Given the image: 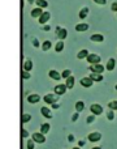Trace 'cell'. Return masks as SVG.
<instances>
[{"label": "cell", "mask_w": 117, "mask_h": 149, "mask_svg": "<svg viewBox=\"0 0 117 149\" xmlns=\"http://www.w3.org/2000/svg\"><path fill=\"white\" fill-rule=\"evenodd\" d=\"M28 149H34V140H29L28 141Z\"/></svg>", "instance_id": "32"}, {"label": "cell", "mask_w": 117, "mask_h": 149, "mask_svg": "<svg viewBox=\"0 0 117 149\" xmlns=\"http://www.w3.org/2000/svg\"><path fill=\"white\" fill-rule=\"evenodd\" d=\"M50 17H51V16H50L48 12H43V15L39 17V22H41V24H46L47 21L50 20Z\"/></svg>", "instance_id": "14"}, {"label": "cell", "mask_w": 117, "mask_h": 149, "mask_svg": "<svg viewBox=\"0 0 117 149\" xmlns=\"http://www.w3.org/2000/svg\"><path fill=\"white\" fill-rule=\"evenodd\" d=\"M116 90H117V85H116Z\"/></svg>", "instance_id": "46"}, {"label": "cell", "mask_w": 117, "mask_h": 149, "mask_svg": "<svg viewBox=\"0 0 117 149\" xmlns=\"http://www.w3.org/2000/svg\"><path fill=\"white\" fill-rule=\"evenodd\" d=\"M77 119H78V113H76V114H74V115H73V118H72V120H73V122H76Z\"/></svg>", "instance_id": "38"}, {"label": "cell", "mask_w": 117, "mask_h": 149, "mask_svg": "<svg viewBox=\"0 0 117 149\" xmlns=\"http://www.w3.org/2000/svg\"><path fill=\"white\" fill-rule=\"evenodd\" d=\"M52 107H54V109H58V105H57V103H54V105H52Z\"/></svg>", "instance_id": "41"}, {"label": "cell", "mask_w": 117, "mask_h": 149, "mask_svg": "<svg viewBox=\"0 0 117 149\" xmlns=\"http://www.w3.org/2000/svg\"><path fill=\"white\" fill-rule=\"evenodd\" d=\"M66 85L65 84H58L55 86V94L56 95H61V94H64V93L66 92Z\"/></svg>", "instance_id": "2"}, {"label": "cell", "mask_w": 117, "mask_h": 149, "mask_svg": "<svg viewBox=\"0 0 117 149\" xmlns=\"http://www.w3.org/2000/svg\"><path fill=\"white\" fill-rule=\"evenodd\" d=\"M100 137H102V135H100L99 132H91V134L87 136V139H89V141L95 143V141H99Z\"/></svg>", "instance_id": "5"}, {"label": "cell", "mask_w": 117, "mask_h": 149, "mask_svg": "<svg viewBox=\"0 0 117 149\" xmlns=\"http://www.w3.org/2000/svg\"><path fill=\"white\" fill-rule=\"evenodd\" d=\"M111 9H112L113 12H117V0H116L115 3H113L112 5H111Z\"/></svg>", "instance_id": "34"}, {"label": "cell", "mask_w": 117, "mask_h": 149, "mask_svg": "<svg viewBox=\"0 0 117 149\" xmlns=\"http://www.w3.org/2000/svg\"><path fill=\"white\" fill-rule=\"evenodd\" d=\"M33 140L35 143H39V144H43L46 141V137H44L43 134H34L33 135Z\"/></svg>", "instance_id": "6"}, {"label": "cell", "mask_w": 117, "mask_h": 149, "mask_svg": "<svg viewBox=\"0 0 117 149\" xmlns=\"http://www.w3.org/2000/svg\"><path fill=\"white\" fill-rule=\"evenodd\" d=\"M73 140H74L73 135H69V141H73Z\"/></svg>", "instance_id": "40"}, {"label": "cell", "mask_w": 117, "mask_h": 149, "mask_svg": "<svg viewBox=\"0 0 117 149\" xmlns=\"http://www.w3.org/2000/svg\"><path fill=\"white\" fill-rule=\"evenodd\" d=\"M87 62H89L90 64H99L100 56L98 54H90L89 56H87Z\"/></svg>", "instance_id": "1"}, {"label": "cell", "mask_w": 117, "mask_h": 149, "mask_svg": "<svg viewBox=\"0 0 117 149\" xmlns=\"http://www.w3.org/2000/svg\"><path fill=\"white\" fill-rule=\"evenodd\" d=\"M85 109V103L82 102V101H78V102L76 103V110H77V113H79V111H82Z\"/></svg>", "instance_id": "25"}, {"label": "cell", "mask_w": 117, "mask_h": 149, "mask_svg": "<svg viewBox=\"0 0 117 149\" xmlns=\"http://www.w3.org/2000/svg\"><path fill=\"white\" fill-rule=\"evenodd\" d=\"M56 31H57V37H58L60 39H65L66 36H68V30H66V29L56 28Z\"/></svg>", "instance_id": "9"}, {"label": "cell", "mask_w": 117, "mask_h": 149, "mask_svg": "<svg viewBox=\"0 0 117 149\" xmlns=\"http://www.w3.org/2000/svg\"><path fill=\"white\" fill-rule=\"evenodd\" d=\"M87 29H89V25H87V24H85V22H81V24H78V25L76 26V30L77 31H86Z\"/></svg>", "instance_id": "16"}, {"label": "cell", "mask_w": 117, "mask_h": 149, "mask_svg": "<svg viewBox=\"0 0 117 149\" xmlns=\"http://www.w3.org/2000/svg\"><path fill=\"white\" fill-rule=\"evenodd\" d=\"M33 43H34V46H35V47H38V46H39V43H38V41H36V39H34Z\"/></svg>", "instance_id": "39"}, {"label": "cell", "mask_w": 117, "mask_h": 149, "mask_svg": "<svg viewBox=\"0 0 117 149\" xmlns=\"http://www.w3.org/2000/svg\"><path fill=\"white\" fill-rule=\"evenodd\" d=\"M91 149H102V148H99V147H94V148H91Z\"/></svg>", "instance_id": "43"}, {"label": "cell", "mask_w": 117, "mask_h": 149, "mask_svg": "<svg viewBox=\"0 0 117 149\" xmlns=\"http://www.w3.org/2000/svg\"><path fill=\"white\" fill-rule=\"evenodd\" d=\"M94 120H95V115H94V114H92V115H90L89 118L86 119V123H92V122H94Z\"/></svg>", "instance_id": "31"}, {"label": "cell", "mask_w": 117, "mask_h": 149, "mask_svg": "<svg viewBox=\"0 0 117 149\" xmlns=\"http://www.w3.org/2000/svg\"><path fill=\"white\" fill-rule=\"evenodd\" d=\"M50 49H51V42H50V41H44L43 45H42V50H43V51H48Z\"/></svg>", "instance_id": "26"}, {"label": "cell", "mask_w": 117, "mask_h": 149, "mask_svg": "<svg viewBox=\"0 0 117 149\" xmlns=\"http://www.w3.org/2000/svg\"><path fill=\"white\" fill-rule=\"evenodd\" d=\"M22 77H23V79H29V77H30V74H29V71L23 70L22 71Z\"/></svg>", "instance_id": "33"}, {"label": "cell", "mask_w": 117, "mask_h": 149, "mask_svg": "<svg viewBox=\"0 0 117 149\" xmlns=\"http://www.w3.org/2000/svg\"><path fill=\"white\" fill-rule=\"evenodd\" d=\"M92 82L94 81H92L90 77H83V79H81V85L85 88H90L92 85Z\"/></svg>", "instance_id": "8"}, {"label": "cell", "mask_w": 117, "mask_h": 149, "mask_svg": "<svg viewBox=\"0 0 117 149\" xmlns=\"http://www.w3.org/2000/svg\"><path fill=\"white\" fill-rule=\"evenodd\" d=\"M87 13H89V8H87V7L82 8L81 12H79V18H81V20H83V18L87 16Z\"/></svg>", "instance_id": "21"}, {"label": "cell", "mask_w": 117, "mask_h": 149, "mask_svg": "<svg viewBox=\"0 0 117 149\" xmlns=\"http://www.w3.org/2000/svg\"><path fill=\"white\" fill-rule=\"evenodd\" d=\"M90 39H91L92 42H103L104 41V37H103L102 34H92Z\"/></svg>", "instance_id": "15"}, {"label": "cell", "mask_w": 117, "mask_h": 149, "mask_svg": "<svg viewBox=\"0 0 117 149\" xmlns=\"http://www.w3.org/2000/svg\"><path fill=\"white\" fill-rule=\"evenodd\" d=\"M89 51H87V50H81V51L78 52V55H77V56H78V59H83V58H87L89 56Z\"/></svg>", "instance_id": "22"}, {"label": "cell", "mask_w": 117, "mask_h": 149, "mask_svg": "<svg viewBox=\"0 0 117 149\" xmlns=\"http://www.w3.org/2000/svg\"><path fill=\"white\" fill-rule=\"evenodd\" d=\"M42 15H43L42 8H35V9L31 10V17H34V18H39Z\"/></svg>", "instance_id": "11"}, {"label": "cell", "mask_w": 117, "mask_h": 149, "mask_svg": "<svg viewBox=\"0 0 117 149\" xmlns=\"http://www.w3.org/2000/svg\"><path fill=\"white\" fill-rule=\"evenodd\" d=\"M48 131H50V124H48V123H44V124H42V126H41V134L46 135Z\"/></svg>", "instance_id": "20"}, {"label": "cell", "mask_w": 117, "mask_h": 149, "mask_svg": "<svg viewBox=\"0 0 117 149\" xmlns=\"http://www.w3.org/2000/svg\"><path fill=\"white\" fill-rule=\"evenodd\" d=\"M23 68H25V71H30L31 68H33V63H31L30 60L25 62V64H23Z\"/></svg>", "instance_id": "27"}, {"label": "cell", "mask_w": 117, "mask_h": 149, "mask_svg": "<svg viewBox=\"0 0 117 149\" xmlns=\"http://www.w3.org/2000/svg\"><path fill=\"white\" fill-rule=\"evenodd\" d=\"M50 77H51V79H54V80H60L61 79V74L57 72V71H55V70H51L50 71Z\"/></svg>", "instance_id": "17"}, {"label": "cell", "mask_w": 117, "mask_h": 149, "mask_svg": "<svg viewBox=\"0 0 117 149\" xmlns=\"http://www.w3.org/2000/svg\"><path fill=\"white\" fill-rule=\"evenodd\" d=\"M66 86H68V89H72V88L74 86V77L73 76H69L68 79H66Z\"/></svg>", "instance_id": "19"}, {"label": "cell", "mask_w": 117, "mask_h": 149, "mask_svg": "<svg viewBox=\"0 0 117 149\" xmlns=\"http://www.w3.org/2000/svg\"><path fill=\"white\" fill-rule=\"evenodd\" d=\"M69 76H72V74H70V71H69V70H65L63 73H61V77H63V79H68Z\"/></svg>", "instance_id": "30"}, {"label": "cell", "mask_w": 117, "mask_h": 149, "mask_svg": "<svg viewBox=\"0 0 117 149\" xmlns=\"http://www.w3.org/2000/svg\"><path fill=\"white\" fill-rule=\"evenodd\" d=\"M91 113L94 114V115H100V114L103 113V107L99 105V103H94V105H91Z\"/></svg>", "instance_id": "3"}, {"label": "cell", "mask_w": 117, "mask_h": 149, "mask_svg": "<svg viewBox=\"0 0 117 149\" xmlns=\"http://www.w3.org/2000/svg\"><path fill=\"white\" fill-rule=\"evenodd\" d=\"M31 119L30 114H23L22 115V123H26V122H29Z\"/></svg>", "instance_id": "29"}, {"label": "cell", "mask_w": 117, "mask_h": 149, "mask_svg": "<svg viewBox=\"0 0 117 149\" xmlns=\"http://www.w3.org/2000/svg\"><path fill=\"white\" fill-rule=\"evenodd\" d=\"M41 101V97L38 94H31L28 97V102L29 103H38Z\"/></svg>", "instance_id": "10"}, {"label": "cell", "mask_w": 117, "mask_h": 149, "mask_svg": "<svg viewBox=\"0 0 117 149\" xmlns=\"http://www.w3.org/2000/svg\"><path fill=\"white\" fill-rule=\"evenodd\" d=\"M50 29H51V28H50L48 25H46V26H44V30H50Z\"/></svg>", "instance_id": "42"}, {"label": "cell", "mask_w": 117, "mask_h": 149, "mask_svg": "<svg viewBox=\"0 0 117 149\" xmlns=\"http://www.w3.org/2000/svg\"><path fill=\"white\" fill-rule=\"evenodd\" d=\"M90 71L94 73H102L103 71H104V67L100 64H91V67H90Z\"/></svg>", "instance_id": "7"}, {"label": "cell", "mask_w": 117, "mask_h": 149, "mask_svg": "<svg viewBox=\"0 0 117 149\" xmlns=\"http://www.w3.org/2000/svg\"><path fill=\"white\" fill-rule=\"evenodd\" d=\"M35 3L38 4L39 8H47L48 7V3H47L46 0H35Z\"/></svg>", "instance_id": "24"}, {"label": "cell", "mask_w": 117, "mask_h": 149, "mask_svg": "<svg viewBox=\"0 0 117 149\" xmlns=\"http://www.w3.org/2000/svg\"><path fill=\"white\" fill-rule=\"evenodd\" d=\"M73 149H81V148H78V147H76V148H73Z\"/></svg>", "instance_id": "45"}, {"label": "cell", "mask_w": 117, "mask_h": 149, "mask_svg": "<svg viewBox=\"0 0 117 149\" xmlns=\"http://www.w3.org/2000/svg\"><path fill=\"white\" fill-rule=\"evenodd\" d=\"M41 113H42V115L46 116V118H48V119H50V118H52L51 111H50V109H48V107H46V106L41 109Z\"/></svg>", "instance_id": "13"}, {"label": "cell", "mask_w": 117, "mask_h": 149, "mask_svg": "<svg viewBox=\"0 0 117 149\" xmlns=\"http://www.w3.org/2000/svg\"><path fill=\"white\" fill-rule=\"evenodd\" d=\"M108 107H109L111 110H117V101H111V102L108 103Z\"/></svg>", "instance_id": "28"}, {"label": "cell", "mask_w": 117, "mask_h": 149, "mask_svg": "<svg viewBox=\"0 0 117 149\" xmlns=\"http://www.w3.org/2000/svg\"><path fill=\"white\" fill-rule=\"evenodd\" d=\"M107 118L109 119V120H113V118H115V115H113L112 111H109V113H107Z\"/></svg>", "instance_id": "35"}, {"label": "cell", "mask_w": 117, "mask_h": 149, "mask_svg": "<svg viewBox=\"0 0 117 149\" xmlns=\"http://www.w3.org/2000/svg\"><path fill=\"white\" fill-rule=\"evenodd\" d=\"M21 135H22V137H28V136H29L28 131H25V130H22V132H21Z\"/></svg>", "instance_id": "37"}, {"label": "cell", "mask_w": 117, "mask_h": 149, "mask_svg": "<svg viewBox=\"0 0 117 149\" xmlns=\"http://www.w3.org/2000/svg\"><path fill=\"white\" fill-rule=\"evenodd\" d=\"M96 4H100V5H104L105 3H107V0H94Z\"/></svg>", "instance_id": "36"}, {"label": "cell", "mask_w": 117, "mask_h": 149, "mask_svg": "<svg viewBox=\"0 0 117 149\" xmlns=\"http://www.w3.org/2000/svg\"><path fill=\"white\" fill-rule=\"evenodd\" d=\"M57 97L58 95H55V94H47V95H44V102L50 103V105H54V103H56Z\"/></svg>", "instance_id": "4"}, {"label": "cell", "mask_w": 117, "mask_h": 149, "mask_svg": "<svg viewBox=\"0 0 117 149\" xmlns=\"http://www.w3.org/2000/svg\"><path fill=\"white\" fill-rule=\"evenodd\" d=\"M89 77L92 80V81H102V80H103V76L100 73H94V72H92Z\"/></svg>", "instance_id": "18"}, {"label": "cell", "mask_w": 117, "mask_h": 149, "mask_svg": "<svg viewBox=\"0 0 117 149\" xmlns=\"http://www.w3.org/2000/svg\"><path fill=\"white\" fill-rule=\"evenodd\" d=\"M63 50H64V42L63 41L57 42L56 46H55V51H56V52H61Z\"/></svg>", "instance_id": "23"}, {"label": "cell", "mask_w": 117, "mask_h": 149, "mask_svg": "<svg viewBox=\"0 0 117 149\" xmlns=\"http://www.w3.org/2000/svg\"><path fill=\"white\" fill-rule=\"evenodd\" d=\"M28 1H29V3H34V1H35V0H28Z\"/></svg>", "instance_id": "44"}, {"label": "cell", "mask_w": 117, "mask_h": 149, "mask_svg": "<svg viewBox=\"0 0 117 149\" xmlns=\"http://www.w3.org/2000/svg\"><path fill=\"white\" fill-rule=\"evenodd\" d=\"M115 64H116V60L113 59V58H111V59L107 62V67H105V70L107 71H113L115 70Z\"/></svg>", "instance_id": "12"}]
</instances>
